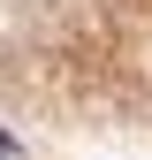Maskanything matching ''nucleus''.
<instances>
[{"instance_id":"f257e3e1","label":"nucleus","mask_w":152,"mask_h":160,"mask_svg":"<svg viewBox=\"0 0 152 160\" xmlns=\"http://www.w3.org/2000/svg\"><path fill=\"white\" fill-rule=\"evenodd\" d=\"M0 160H15V152H0Z\"/></svg>"}]
</instances>
